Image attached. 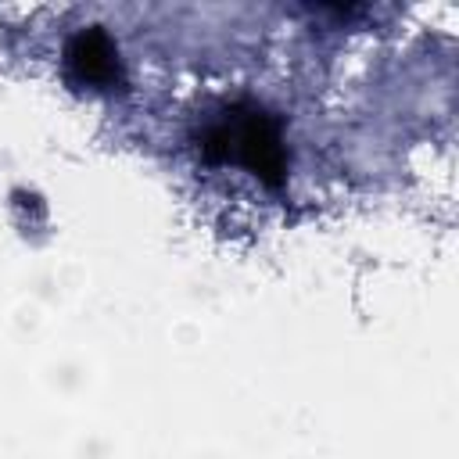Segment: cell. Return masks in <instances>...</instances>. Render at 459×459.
<instances>
[{
  "mask_svg": "<svg viewBox=\"0 0 459 459\" xmlns=\"http://www.w3.org/2000/svg\"><path fill=\"white\" fill-rule=\"evenodd\" d=\"M68 65L79 68L86 82H108L118 72V50L108 32H100V25H90L68 43Z\"/></svg>",
  "mask_w": 459,
  "mask_h": 459,
  "instance_id": "2",
  "label": "cell"
},
{
  "mask_svg": "<svg viewBox=\"0 0 459 459\" xmlns=\"http://www.w3.org/2000/svg\"><path fill=\"white\" fill-rule=\"evenodd\" d=\"M201 143L215 158H230V161L247 165L265 183H276L283 176V140H280V129L255 104H230L222 115H215L208 122Z\"/></svg>",
  "mask_w": 459,
  "mask_h": 459,
  "instance_id": "1",
  "label": "cell"
}]
</instances>
